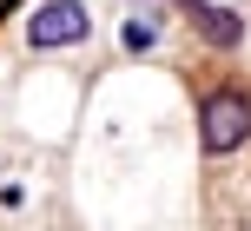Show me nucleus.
Masks as SVG:
<instances>
[{
    "mask_svg": "<svg viewBox=\"0 0 251 231\" xmlns=\"http://www.w3.org/2000/svg\"><path fill=\"white\" fill-rule=\"evenodd\" d=\"M93 13L79 7V0H47V7H33V20H26V40H33L40 53L53 46H73V40H86Z\"/></svg>",
    "mask_w": 251,
    "mask_h": 231,
    "instance_id": "1",
    "label": "nucleus"
},
{
    "mask_svg": "<svg viewBox=\"0 0 251 231\" xmlns=\"http://www.w3.org/2000/svg\"><path fill=\"white\" fill-rule=\"evenodd\" d=\"M199 139H205V152L245 145L251 139V99H245V92H218V99L205 106V119H199Z\"/></svg>",
    "mask_w": 251,
    "mask_h": 231,
    "instance_id": "2",
    "label": "nucleus"
},
{
    "mask_svg": "<svg viewBox=\"0 0 251 231\" xmlns=\"http://www.w3.org/2000/svg\"><path fill=\"white\" fill-rule=\"evenodd\" d=\"M192 26H199L212 46H238V40H245V20L225 13V7H212V0H192Z\"/></svg>",
    "mask_w": 251,
    "mask_h": 231,
    "instance_id": "3",
    "label": "nucleus"
},
{
    "mask_svg": "<svg viewBox=\"0 0 251 231\" xmlns=\"http://www.w3.org/2000/svg\"><path fill=\"white\" fill-rule=\"evenodd\" d=\"M152 40H159V33H152V20H126V46H132V53H146Z\"/></svg>",
    "mask_w": 251,
    "mask_h": 231,
    "instance_id": "4",
    "label": "nucleus"
}]
</instances>
